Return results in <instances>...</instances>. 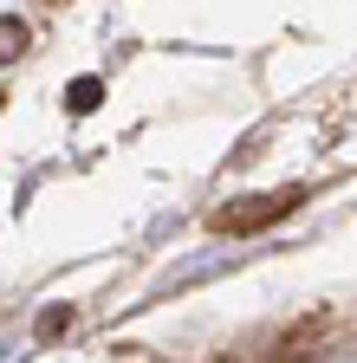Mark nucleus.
<instances>
[{
  "label": "nucleus",
  "mask_w": 357,
  "mask_h": 363,
  "mask_svg": "<svg viewBox=\"0 0 357 363\" xmlns=\"http://www.w3.org/2000/svg\"><path fill=\"white\" fill-rule=\"evenodd\" d=\"M292 201H299V195H266V201H247V208H221V214H214V227H221V234H247V227L286 214Z\"/></svg>",
  "instance_id": "f257e3e1"
},
{
  "label": "nucleus",
  "mask_w": 357,
  "mask_h": 363,
  "mask_svg": "<svg viewBox=\"0 0 357 363\" xmlns=\"http://www.w3.org/2000/svg\"><path fill=\"white\" fill-rule=\"evenodd\" d=\"M13 52H26V26L20 20H0V59H13Z\"/></svg>",
  "instance_id": "f03ea898"
},
{
  "label": "nucleus",
  "mask_w": 357,
  "mask_h": 363,
  "mask_svg": "<svg viewBox=\"0 0 357 363\" xmlns=\"http://www.w3.org/2000/svg\"><path fill=\"white\" fill-rule=\"evenodd\" d=\"M72 111H98V78H78L72 84Z\"/></svg>",
  "instance_id": "7ed1b4c3"
}]
</instances>
